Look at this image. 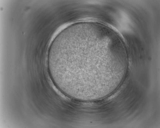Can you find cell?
<instances>
[{
  "mask_svg": "<svg viewBox=\"0 0 160 128\" xmlns=\"http://www.w3.org/2000/svg\"><path fill=\"white\" fill-rule=\"evenodd\" d=\"M49 70L61 80L81 88L102 84L105 72L115 73L119 60L112 42L96 27L78 28L64 35L51 45Z\"/></svg>",
  "mask_w": 160,
  "mask_h": 128,
  "instance_id": "1",
  "label": "cell"
}]
</instances>
